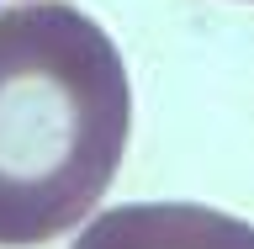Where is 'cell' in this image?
Wrapping results in <instances>:
<instances>
[{
    "label": "cell",
    "mask_w": 254,
    "mask_h": 249,
    "mask_svg": "<svg viewBox=\"0 0 254 249\" xmlns=\"http://www.w3.org/2000/svg\"><path fill=\"white\" fill-rule=\"evenodd\" d=\"M132 127L122 53L74 5L0 11V244H48L117 180Z\"/></svg>",
    "instance_id": "1"
},
{
    "label": "cell",
    "mask_w": 254,
    "mask_h": 249,
    "mask_svg": "<svg viewBox=\"0 0 254 249\" xmlns=\"http://www.w3.org/2000/svg\"><path fill=\"white\" fill-rule=\"evenodd\" d=\"M74 249H254V228L196 202H127L90 218Z\"/></svg>",
    "instance_id": "2"
}]
</instances>
